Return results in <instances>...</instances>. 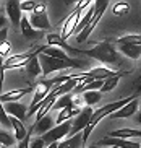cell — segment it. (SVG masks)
Wrapping results in <instances>:
<instances>
[{"label": "cell", "mask_w": 141, "mask_h": 148, "mask_svg": "<svg viewBox=\"0 0 141 148\" xmlns=\"http://www.w3.org/2000/svg\"><path fill=\"white\" fill-rule=\"evenodd\" d=\"M99 145L104 147H115V148H141V145L138 142H130L125 138H114V137H104L99 140Z\"/></svg>", "instance_id": "obj_12"}, {"label": "cell", "mask_w": 141, "mask_h": 148, "mask_svg": "<svg viewBox=\"0 0 141 148\" xmlns=\"http://www.w3.org/2000/svg\"><path fill=\"white\" fill-rule=\"evenodd\" d=\"M33 132H34V127L31 125V129H29V134H28V137H26V138L23 140V142H20L16 148H29V145H31V142H29V137H31V134H33Z\"/></svg>", "instance_id": "obj_35"}, {"label": "cell", "mask_w": 141, "mask_h": 148, "mask_svg": "<svg viewBox=\"0 0 141 148\" xmlns=\"http://www.w3.org/2000/svg\"><path fill=\"white\" fill-rule=\"evenodd\" d=\"M7 33H8V29H7V28H2V29H0V42L7 41Z\"/></svg>", "instance_id": "obj_37"}, {"label": "cell", "mask_w": 141, "mask_h": 148, "mask_svg": "<svg viewBox=\"0 0 141 148\" xmlns=\"http://www.w3.org/2000/svg\"><path fill=\"white\" fill-rule=\"evenodd\" d=\"M94 112H96V111H94L93 108H89V106L83 108V111L80 112V116H76L75 121H73V127H72V132H70V137H75V135H78V134H83V132L86 130V127L89 125V122H91V119H93Z\"/></svg>", "instance_id": "obj_8"}, {"label": "cell", "mask_w": 141, "mask_h": 148, "mask_svg": "<svg viewBox=\"0 0 141 148\" xmlns=\"http://www.w3.org/2000/svg\"><path fill=\"white\" fill-rule=\"evenodd\" d=\"M42 54H44V56L52 57V59H60V60H72V57H68L65 51H62V49H59V47H50V46H44Z\"/></svg>", "instance_id": "obj_23"}, {"label": "cell", "mask_w": 141, "mask_h": 148, "mask_svg": "<svg viewBox=\"0 0 141 148\" xmlns=\"http://www.w3.org/2000/svg\"><path fill=\"white\" fill-rule=\"evenodd\" d=\"M54 124H55V121L52 119L50 114H47V116H44L41 121L36 122L34 125H33V127H34V134H37V135L42 137V135H46L47 132H50L52 129H54V127H52Z\"/></svg>", "instance_id": "obj_16"}, {"label": "cell", "mask_w": 141, "mask_h": 148, "mask_svg": "<svg viewBox=\"0 0 141 148\" xmlns=\"http://www.w3.org/2000/svg\"><path fill=\"white\" fill-rule=\"evenodd\" d=\"M39 62H41V67H42V75H50L54 72L65 70V69H84L86 65V62L78 60V59L60 60V59H52V57L44 56V54L39 56Z\"/></svg>", "instance_id": "obj_2"}, {"label": "cell", "mask_w": 141, "mask_h": 148, "mask_svg": "<svg viewBox=\"0 0 141 148\" xmlns=\"http://www.w3.org/2000/svg\"><path fill=\"white\" fill-rule=\"evenodd\" d=\"M68 108H75V95H65V96H60L57 103L54 104V111H63V109H68Z\"/></svg>", "instance_id": "obj_21"}, {"label": "cell", "mask_w": 141, "mask_h": 148, "mask_svg": "<svg viewBox=\"0 0 141 148\" xmlns=\"http://www.w3.org/2000/svg\"><path fill=\"white\" fill-rule=\"evenodd\" d=\"M29 148H46V142H44L42 137H37V138H34L31 142Z\"/></svg>", "instance_id": "obj_36"}, {"label": "cell", "mask_w": 141, "mask_h": 148, "mask_svg": "<svg viewBox=\"0 0 141 148\" xmlns=\"http://www.w3.org/2000/svg\"><path fill=\"white\" fill-rule=\"evenodd\" d=\"M10 51H12V42L8 39L3 41V42H0V56L2 57H7L10 54Z\"/></svg>", "instance_id": "obj_33"}, {"label": "cell", "mask_w": 141, "mask_h": 148, "mask_svg": "<svg viewBox=\"0 0 141 148\" xmlns=\"http://www.w3.org/2000/svg\"><path fill=\"white\" fill-rule=\"evenodd\" d=\"M0 122H2V125H3V130L12 129V117L7 114V111L3 109V106H2V111H0Z\"/></svg>", "instance_id": "obj_31"}, {"label": "cell", "mask_w": 141, "mask_h": 148, "mask_svg": "<svg viewBox=\"0 0 141 148\" xmlns=\"http://www.w3.org/2000/svg\"><path fill=\"white\" fill-rule=\"evenodd\" d=\"M138 122L141 124V112H138Z\"/></svg>", "instance_id": "obj_39"}, {"label": "cell", "mask_w": 141, "mask_h": 148, "mask_svg": "<svg viewBox=\"0 0 141 148\" xmlns=\"http://www.w3.org/2000/svg\"><path fill=\"white\" fill-rule=\"evenodd\" d=\"M47 148H59V143H52V145H49Z\"/></svg>", "instance_id": "obj_38"}, {"label": "cell", "mask_w": 141, "mask_h": 148, "mask_svg": "<svg viewBox=\"0 0 141 148\" xmlns=\"http://www.w3.org/2000/svg\"><path fill=\"white\" fill-rule=\"evenodd\" d=\"M5 7H7V15H8L10 18V21H12L13 28H18V26H21V2H18V0H8L7 3H5Z\"/></svg>", "instance_id": "obj_9"}, {"label": "cell", "mask_w": 141, "mask_h": 148, "mask_svg": "<svg viewBox=\"0 0 141 148\" xmlns=\"http://www.w3.org/2000/svg\"><path fill=\"white\" fill-rule=\"evenodd\" d=\"M16 142L18 140L15 138V135H12L7 130H0V143H2V147H15Z\"/></svg>", "instance_id": "obj_30"}, {"label": "cell", "mask_w": 141, "mask_h": 148, "mask_svg": "<svg viewBox=\"0 0 141 148\" xmlns=\"http://www.w3.org/2000/svg\"><path fill=\"white\" fill-rule=\"evenodd\" d=\"M59 148H83V134H78L75 137L65 138L59 143Z\"/></svg>", "instance_id": "obj_25"}, {"label": "cell", "mask_w": 141, "mask_h": 148, "mask_svg": "<svg viewBox=\"0 0 141 148\" xmlns=\"http://www.w3.org/2000/svg\"><path fill=\"white\" fill-rule=\"evenodd\" d=\"M3 109L7 111V114L10 117H15L21 122H26V119L29 117L28 116L29 111L26 109V106L23 103H7V104H3Z\"/></svg>", "instance_id": "obj_10"}, {"label": "cell", "mask_w": 141, "mask_h": 148, "mask_svg": "<svg viewBox=\"0 0 141 148\" xmlns=\"http://www.w3.org/2000/svg\"><path fill=\"white\" fill-rule=\"evenodd\" d=\"M39 2H34V0H26V2H21V10L23 12H34V8L37 7Z\"/></svg>", "instance_id": "obj_32"}, {"label": "cell", "mask_w": 141, "mask_h": 148, "mask_svg": "<svg viewBox=\"0 0 141 148\" xmlns=\"http://www.w3.org/2000/svg\"><path fill=\"white\" fill-rule=\"evenodd\" d=\"M91 5H93V2H88V0L78 2V5L75 7V10H73L72 13H70L68 16L65 18L63 28H62V33H60V36H62V38H63L65 41L68 39V38L73 34V33H76L78 25H80V21H81L83 10H84L86 7H91Z\"/></svg>", "instance_id": "obj_3"}, {"label": "cell", "mask_w": 141, "mask_h": 148, "mask_svg": "<svg viewBox=\"0 0 141 148\" xmlns=\"http://www.w3.org/2000/svg\"><path fill=\"white\" fill-rule=\"evenodd\" d=\"M131 88L135 90V93H133V95H136V96H138V95L141 93V73L131 82Z\"/></svg>", "instance_id": "obj_34"}, {"label": "cell", "mask_w": 141, "mask_h": 148, "mask_svg": "<svg viewBox=\"0 0 141 148\" xmlns=\"http://www.w3.org/2000/svg\"><path fill=\"white\" fill-rule=\"evenodd\" d=\"M125 75H127V72H120L119 75H117V77H112V78H107L106 82H104V86H102V90H101V93H107V91H112V90H114V88L117 86V85H119V82H120V78H122V77H125Z\"/></svg>", "instance_id": "obj_26"}, {"label": "cell", "mask_w": 141, "mask_h": 148, "mask_svg": "<svg viewBox=\"0 0 141 148\" xmlns=\"http://www.w3.org/2000/svg\"><path fill=\"white\" fill-rule=\"evenodd\" d=\"M88 148H99V145H91V147H88Z\"/></svg>", "instance_id": "obj_40"}, {"label": "cell", "mask_w": 141, "mask_h": 148, "mask_svg": "<svg viewBox=\"0 0 141 148\" xmlns=\"http://www.w3.org/2000/svg\"><path fill=\"white\" fill-rule=\"evenodd\" d=\"M72 127H73V121H67V122H63V124H60V125H55L50 132H47L46 135H42L46 145L49 147V145H52V143H60L62 138L70 137Z\"/></svg>", "instance_id": "obj_7"}, {"label": "cell", "mask_w": 141, "mask_h": 148, "mask_svg": "<svg viewBox=\"0 0 141 148\" xmlns=\"http://www.w3.org/2000/svg\"><path fill=\"white\" fill-rule=\"evenodd\" d=\"M130 8H131V7H130V3H127V2H115L112 12H114L115 16H125V15L130 13Z\"/></svg>", "instance_id": "obj_28"}, {"label": "cell", "mask_w": 141, "mask_h": 148, "mask_svg": "<svg viewBox=\"0 0 141 148\" xmlns=\"http://www.w3.org/2000/svg\"><path fill=\"white\" fill-rule=\"evenodd\" d=\"M29 21L33 25V28L37 31H49L52 29V25L49 21V16H47V5L44 2H39L37 7L34 8V12L31 13Z\"/></svg>", "instance_id": "obj_5"}, {"label": "cell", "mask_w": 141, "mask_h": 148, "mask_svg": "<svg viewBox=\"0 0 141 148\" xmlns=\"http://www.w3.org/2000/svg\"><path fill=\"white\" fill-rule=\"evenodd\" d=\"M115 44H136V46H141V34H125L119 39H115Z\"/></svg>", "instance_id": "obj_29"}, {"label": "cell", "mask_w": 141, "mask_h": 148, "mask_svg": "<svg viewBox=\"0 0 141 148\" xmlns=\"http://www.w3.org/2000/svg\"><path fill=\"white\" fill-rule=\"evenodd\" d=\"M109 137L114 138H141V130H135V129H120V130H114L109 134Z\"/></svg>", "instance_id": "obj_20"}, {"label": "cell", "mask_w": 141, "mask_h": 148, "mask_svg": "<svg viewBox=\"0 0 141 148\" xmlns=\"http://www.w3.org/2000/svg\"><path fill=\"white\" fill-rule=\"evenodd\" d=\"M21 33H23V36L25 38H36V36H42V33L41 31H37V29H34L33 28V25H31V21H29V18H23L21 20Z\"/></svg>", "instance_id": "obj_24"}, {"label": "cell", "mask_w": 141, "mask_h": 148, "mask_svg": "<svg viewBox=\"0 0 141 148\" xmlns=\"http://www.w3.org/2000/svg\"><path fill=\"white\" fill-rule=\"evenodd\" d=\"M94 3H96V13H94L91 23L86 26V29L81 31V33L76 36L78 42H84V41L89 38V34L94 31V28L97 26V23L101 21V18L104 16V12H106V8L109 7V0H97V2H94Z\"/></svg>", "instance_id": "obj_6"}, {"label": "cell", "mask_w": 141, "mask_h": 148, "mask_svg": "<svg viewBox=\"0 0 141 148\" xmlns=\"http://www.w3.org/2000/svg\"><path fill=\"white\" fill-rule=\"evenodd\" d=\"M47 46H50V47H63L65 51L73 52V54H75V51H76V49L72 47L60 34H47Z\"/></svg>", "instance_id": "obj_17"}, {"label": "cell", "mask_w": 141, "mask_h": 148, "mask_svg": "<svg viewBox=\"0 0 141 148\" xmlns=\"http://www.w3.org/2000/svg\"><path fill=\"white\" fill-rule=\"evenodd\" d=\"M83 99H84V104L93 108L94 104H97L99 101L102 99V93L101 91H88L83 95Z\"/></svg>", "instance_id": "obj_27"}, {"label": "cell", "mask_w": 141, "mask_h": 148, "mask_svg": "<svg viewBox=\"0 0 141 148\" xmlns=\"http://www.w3.org/2000/svg\"><path fill=\"white\" fill-rule=\"evenodd\" d=\"M2 148H16V147H2Z\"/></svg>", "instance_id": "obj_41"}, {"label": "cell", "mask_w": 141, "mask_h": 148, "mask_svg": "<svg viewBox=\"0 0 141 148\" xmlns=\"http://www.w3.org/2000/svg\"><path fill=\"white\" fill-rule=\"evenodd\" d=\"M75 54H83V56H88L91 59H96L97 62L104 64V67H110L112 70L119 69L122 64L125 62L123 56L114 47L112 41H101V42H96L94 47L91 49H76Z\"/></svg>", "instance_id": "obj_1"}, {"label": "cell", "mask_w": 141, "mask_h": 148, "mask_svg": "<svg viewBox=\"0 0 141 148\" xmlns=\"http://www.w3.org/2000/svg\"><path fill=\"white\" fill-rule=\"evenodd\" d=\"M25 73L28 75V78H37L39 75H42V67L39 62V56H34L31 59V62L25 67Z\"/></svg>", "instance_id": "obj_19"}, {"label": "cell", "mask_w": 141, "mask_h": 148, "mask_svg": "<svg viewBox=\"0 0 141 148\" xmlns=\"http://www.w3.org/2000/svg\"><path fill=\"white\" fill-rule=\"evenodd\" d=\"M52 90H54V86L49 83V80L39 82L37 88H36V93H34V98H33V101H31V108H29V109H34L36 106L39 104V103H42L47 96L50 95Z\"/></svg>", "instance_id": "obj_11"}, {"label": "cell", "mask_w": 141, "mask_h": 148, "mask_svg": "<svg viewBox=\"0 0 141 148\" xmlns=\"http://www.w3.org/2000/svg\"><path fill=\"white\" fill-rule=\"evenodd\" d=\"M29 91H33V86H26V88H18V90H12V91L2 93L0 95V103L7 104V103H18V99H21L25 95H28Z\"/></svg>", "instance_id": "obj_13"}, {"label": "cell", "mask_w": 141, "mask_h": 148, "mask_svg": "<svg viewBox=\"0 0 141 148\" xmlns=\"http://www.w3.org/2000/svg\"><path fill=\"white\" fill-rule=\"evenodd\" d=\"M44 46H39L36 47L33 52H25V54H15V56H10L8 59H5L3 64H2V72H7L8 69H21V67H26L31 62V59L34 56H41L42 54ZM2 73V77H3Z\"/></svg>", "instance_id": "obj_4"}, {"label": "cell", "mask_w": 141, "mask_h": 148, "mask_svg": "<svg viewBox=\"0 0 141 148\" xmlns=\"http://www.w3.org/2000/svg\"><path fill=\"white\" fill-rule=\"evenodd\" d=\"M81 111H83V109H78V108L63 109V111H60V112H59V116H57V119H55V124H57V125H60V124L70 121L72 117H76V116H80Z\"/></svg>", "instance_id": "obj_22"}, {"label": "cell", "mask_w": 141, "mask_h": 148, "mask_svg": "<svg viewBox=\"0 0 141 148\" xmlns=\"http://www.w3.org/2000/svg\"><path fill=\"white\" fill-rule=\"evenodd\" d=\"M120 72H115L112 69H107V67H96V69H91L89 72H86L88 78L91 80H107L112 78V77H117Z\"/></svg>", "instance_id": "obj_14"}, {"label": "cell", "mask_w": 141, "mask_h": 148, "mask_svg": "<svg viewBox=\"0 0 141 148\" xmlns=\"http://www.w3.org/2000/svg\"><path fill=\"white\" fill-rule=\"evenodd\" d=\"M109 148H115V147H109Z\"/></svg>", "instance_id": "obj_42"}, {"label": "cell", "mask_w": 141, "mask_h": 148, "mask_svg": "<svg viewBox=\"0 0 141 148\" xmlns=\"http://www.w3.org/2000/svg\"><path fill=\"white\" fill-rule=\"evenodd\" d=\"M138 99H133L131 103H128L127 106H123V108L120 109V111H117V112H114L110 116V119H125V117H130V116H133V114L138 111Z\"/></svg>", "instance_id": "obj_18"}, {"label": "cell", "mask_w": 141, "mask_h": 148, "mask_svg": "<svg viewBox=\"0 0 141 148\" xmlns=\"http://www.w3.org/2000/svg\"><path fill=\"white\" fill-rule=\"evenodd\" d=\"M117 51L122 56L133 59V60H138L141 57V46H136V44H117Z\"/></svg>", "instance_id": "obj_15"}]
</instances>
